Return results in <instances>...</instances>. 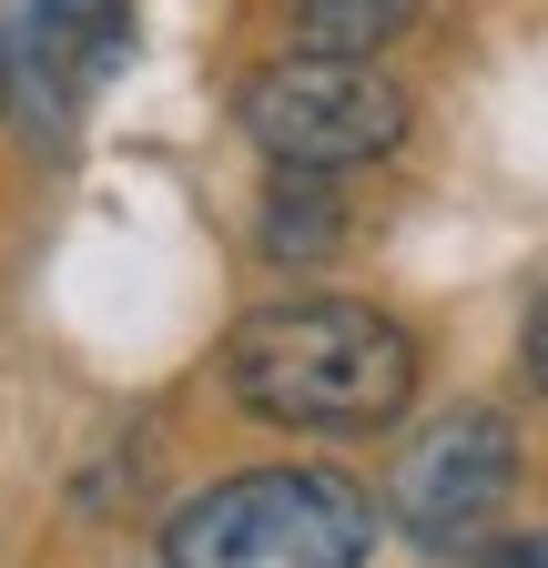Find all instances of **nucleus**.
Instances as JSON below:
<instances>
[{
  "label": "nucleus",
  "mask_w": 548,
  "mask_h": 568,
  "mask_svg": "<svg viewBox=\"0 0 548 568\" xmlns=\"http://www.w3.org/2000/svg\"><path fill=\"white\" fill-rule=\"evenodd\" d=\"M234 122L254 132V153L274 173H356L376 153H396L406 122H417V102H406V82H386L376 61H315V51H285L264 61L254 82L234 92Z\"/></svg>",
  "instance_id": "7ed1b4c3"
},
{
  "label": "nucleus",
  "mask_w": 548,
  "mask_h": 568,
  "mask_svg": "<svg viewBox=\"0 0 548 568\" xmlns=\"http://www.w3.org/2000/svg\"><path fill=\"white\" fill-rule=\"evenodd\" d=\"M224 386L295 437H376L417 396V335L356 295H285L224 335Z\"/></svg>",
  "instance_id": "f257e3e1"
},
{
  "label": "nucleus",
  "mask_w": 548,
  "mask_h": 568,
  "mask_svg": "<svg viewBox=\"0 0 548 568\" xmlns=\"http://www.w3.org/2000/svg\"><path fill=\"white\" fill-rule=\"evenodd\" d=\"M0 102H11V41H0Z\"/></svg>",
  "instance_id": "9d476101"
},
{
  "label": "nucleus",
  "mask_w": 548,
  "mask_h": 568,
  "mask_svg": "<svg viewBox=\"0 0 548 568\" xmlns=\"http://www.w3.org/2000/svg\"><path fill=\"white\" fill-rule=\"evenodd\" d=\"M122 31H132L122 0H31V61H41L51 102L92 92L102 71L122 61Z\"/></svg>",
  "instance_id": "39448f33"
},
{
  "label": "nucleus",
  "mask_w": 548,
  "mask_h": 568,
  "mask_svg": "<svg viewBox=\"0 0 548 568\" xmlns=\"http://www.w3.org/2000/svg\"><path fill=\"white\" fill-rule=\"evenodd\" d=\"M285 21L315 61H376L406 21H417V0H285Z\"/></svg>",
  "instance_id": "423d86ee"
},
{
  "label": "nucleus",
  "mask_w": 548,
  "mask_h": 568,
  "mask_svg": "<svg viewBox=\"0 0 548 568\" xmlns=\"http://www.w3.org/2000/svg\"><path fill=\"white\" fill-rule=\"evenodd\" d=\"M376 497L335 467H244L163 528V568H366Z\"/></svg>",
  "instance_id": "f03ea898"
},
{
  "label": "nucleus",
  "mask_w": 548,
  "mask_h": 568,
  "mask_svg": "<svg viewBox=\"0 0 548 568\" xmlns=\"http://www.w3.org/2000/svg\"><path fill=\"white\" fill-rule=\"evenodd\" d=\"M477 568H548V538H508V548H477Z\"/></svg>",
  "instance_id": "6e6552de"
},
{
  "label": "nucleus",
  "mask_w": 548,
  "mask_h": 568,
  "mask_svg": "<svg viewBox=\"0 0 548 568\" xmlns=\"http://www.w3.org/2000/svg\"><path fill=\"white\" fill-rule=\"evenodd\" d=\"M335 234H346L335 193L315 173H274V193H264V254L274 264H315V254H335Z\"/></svg>",
  "instance_id": "0eeeda50"
},
{
  "label": "nucleus",
  "mask_w": 548,
  "mask_h": 568,
  "mask_svg": "<svg viewBox=\"0 0 548 568\" xmlns=\"http://www.w3.org/2000/svg\"><path fill=\"white\" fill-rule=\"evenodd\" d=\"M528 386L548 396V295H538V315H528Z\"/></svg>",
  "instance_id": "1a4fd4ad"
},
{
  "label": "nucleus",
  "mask_w": 548,
  "mask_h": 568,
  "mask_svg": "<svg viewBox=\"0 0 548 568\" xmlns=\"http://www.w3.org/2000/svg\"><path fill=\"white\" fill-rule=\"evenodd\" d=\"M508 487H518V426L498 406H447V416L417 426V447L396 457L386 518L417 548H467L477 528L508 508Z\"/></svg>",
  "instance_id": "20e7f679"
}]
</instances>
